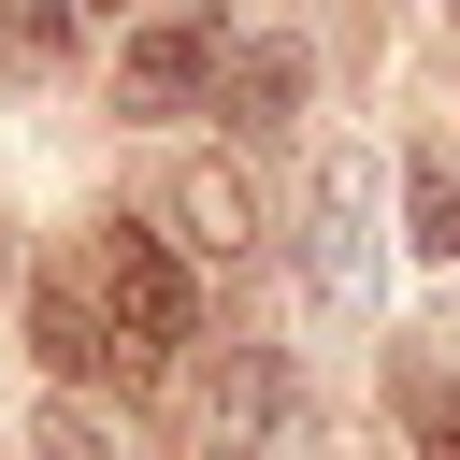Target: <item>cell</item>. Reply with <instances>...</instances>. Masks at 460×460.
<instances>
[{"instance_id":"6da1fadb","label":"cell","mask_w":460,"mask_h":460,"mask_svg":"<svg viewBox=\"0 0 460 460\" xmlns=\"http://www.w3.org/2000/svg\"><path fill=\"white\" fill-rule=\"evenodd\" d=\"M86 273H101V316H115V345H129V374H158L172 345H187V259H172V230H144V216H101V244H86Z\"/></svg>"},{"instance_id":"7a4b0ae2","label":"cell","mask_w":460,"mask_h":460,"mask_svg":"<svg viewBox=\"0 0 460 460\" xmlns=\"http://www.w3.org/2000/svg\"><path fill=\"white\" fill-rule=\"evenodd\" d=\"M374 259H388V230H374V172L331 158L316 201H302V288H316V302H374Z\"/></svg>"},{"instance_id":"3957f363","label":"cell","mask_w":460,"mask_h":460,"mask_svg":"<svg viewBox=\"0 0 460 460\" xmlns=\"http://www.w3.org/2000/svg\"><path fill=\"white\" fill-rule=\"evenodd\" d=\"M216 58H230L216 14H158V29L115 43V101L129 115H187V101H216Z\"/></svg>"},{"instance_id":"277c9868","label":"cell","mask_w":460,"mask_h":460,"mask_svg":"<svg viewBox=\"0 0 460 460\" xmlns=\"http://www.w3.org/2000/svg\"><path fill=\"white\" fill-rule=\"evenodd\" d=\"M273 417H288V374L259 345H230V374H201V460H259Z\"/></svg>"},{"instance_id":"5b68a950","label":"cell","mask_w":460,"mask_h":460,"mask_svg":"<svg viewBox=\"0 0 460 460\" xmlns=\"http://www.w3.org/2000/svg\"><path fill=\"white\" fill-rule=\"evenodd\" d=\"M29 331H43V359H58V374H129V345H115V316H101V273H43Z\"/></svg>"},{"instance_id":"8992f818","label":"cell","mask_w":460,"mask_h":460,"mask_svg":"<svg viewBox=\"0 0 460 460\" xmlns=\"http://www.w3.org/2000/svg\"><path fill=\"white\" fill-rule=\"evenodd\" d=\"M216 115L230 129H288L302 115V43H230L216 58Z\"/></svg>"},{"instance_id":"52a82bcc","label":"cell","mask_w":460,"mask_h":460,"mask_svg":"<svg viewBox=\"0 0 460 460\" xmlns=\"http://www.w3.org/2000/svg\"><path fill=\"white\" fill-rule=\"evenodd\" d=\"M172 244H187V259H244V244H259L244 187H230V172H187V187H172Z\"/></svg>"},{"instance_id":"ba28073f","label":"cell","mask_w":460,"mask_h":460,"mask_svg":"<svg viewBox=\"0 0 460 460\" xmlns=\"http://www.w3.org/2000/svg\"><path fill=\"white\" fill-rule=\"evenodd\" d=\"M402 244L460 273V158H417V172H402Z\"/></svg>"},{"instance_id":"9c48e42d","label":"cell","mask_w":460,"mask_h":460,"mask_svg":"<svg viewBox=\"0 0 460 460\" xmlns=\"http://www.w3.org/2000/svg\"><path fill=\"white\" fill-rule=\"evenodd\" d=\"M402 417H417V446H431V460H460V388H446L431 359H402Z\"/></svg>"},{"instance_id":"30bf717a","label":"cell","mask_w":460,"mask_h":460,"mask_svg":"<svg viewBox=\"0 0 460 460\" xmlns=\"http://www.w3.org/2000/svg\"><path fill=\"white\" fill-rule=\"evenodd\" d=\"M29 446H43V460H129V446H115V417H86V402H43V417H29Z\"/></svg>"},{"instance_id":"8fae6325","label":"cell","mask_w":460,"mask_h":460,"mask_svg":"<svg viewBox=\"0 0 460 460\" xmlns=\"http://www.w3.org/2000/svg\"><path fill=\"white\" fill-rule=\"evenodd\" d=\"M0 58H29V72H58V58H72V14H58V0H29V14L0 29Z\"/></svg>"},{"instance_id":"7c38bea8","label":"cell","mask_w":460,"mask_h":460,"mask_svg":"<svg viewBox=\"0 0 460 460\" xmlns=\"http://www.w3.org/2000/svg\"><path fill=\"white\" fill-rule=\"evenodd\" d=\"M0 273H14V244H0Z\"/></svg>"}]
</instances>
